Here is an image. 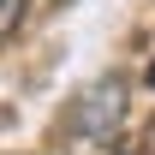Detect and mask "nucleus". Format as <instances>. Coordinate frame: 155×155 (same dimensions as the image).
Returning <instances> with one entry per match:
<instances>
[{"mask_svg": "<svg viewBox=\"0 0 155 155\" xmlns=\"http://www.w3.org/2000/svg\"><path fill=\"white\" fill-rule=\"evenodd\" d=\"M149 90H155V60H149Z\"/></svg>", "mask_w": 155, "mask_h": 155, "instance_id": "7ed1b4c3", "label": "nucleus"}, {"mask_svg": "<svg viewBox=\"0 0 155 155\" xmlns=\"http://www.w3.org/2000/svg\"><path fill=\"white\" fill-rule=\"evenodd\" d=\"M18 18H24V0H0V36H12Z\"/></svg>", "mask_w": 155, "mask_h": 155, "instance_id": "f03ea898", "label": "nucleus"}, {"mask_svg": "<svg viewBox=\"0 0 155 155\" xmlns=\"http://www.w3.org/2000/svg\"><path fill=\"white\" fill-rule=\"evenodd\" d=\"M125 107H131L125 78H96V84L78 90V101H72V131L84 137V143H107V137L125 131Z\"/></svg>", "mask_w": 155, "mask_h": 155, "instance_id": "f257e3e1", "label": "nucleus"}]
</instances>
